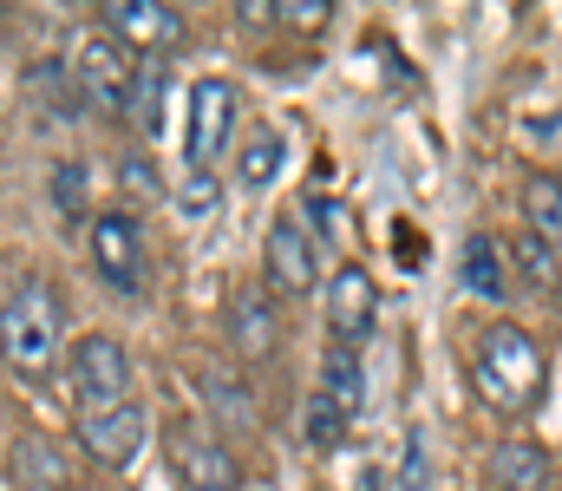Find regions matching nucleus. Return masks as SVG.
I'll return each mask as SVG.
<instances>
[{
  "mask_svg": "<svg viewBox=\"0 0 562 491\" xmlns=\"http://www.w3.org/2000/svg\"><path fill=\"white\" fill-rule=\"evenodd\" d=\"M196 393H203V406L216 413L223 433H249V426H256V400H249L243 380H229V373H196Z\"/></svg>",
  "mask_w": 562,
  "mask_h": 491,
  "instance_id": "nucleus-17",
  "label": "nucleus"
},
{
  "mask_svg": "<svg viewBox=\"0 0 562 491\" xmlns=\"http://www.w3.org/2000/svg\"><path fill=\"white\" fill-rule=\"evenodd\" d=\"M53 203H59L66 216H79V210H86V164H79V158H66L59 170H53Z\"/></svg>",
  "mask_w": 562,
  "mask_h": 491,
  "instance_id": "nucleus-25",
  "label": "nucleus"
},
{
  "mask_svg": "<svg viewBox=\"0 0 562 491\" xmlns=\"http://www.w3.org/2000/svg\"><path fill=\"white\" fill-rule=\"evenodd\" d=\"M517 263L530 269V282H537L543 295H557V256H550V243H543V236H530V230H524V243H517Z\"/></svg>",
  "mask_w": 562,
  "mask_h": 491,
  "instance_id": "nucleus-24",
  "label": "nucleus"
},
{
  "mask_svg": "<svg viewBox=\"0 0 562 491\" xmlns=\"http://www.w3.org/2000/svg\"><path fill=\"white\" fill-rule=\"evenodd\" d=\"M59 341H66V295L33 269L13 282V295L0 309V360L40 387L59 373Z\"/></svg>",
  "mask_w": 562,
  "mask_h": 491,
  "instance_id": "nucleus-1",
  "label": "nucleus"
},
{
  "mask_svg": "<svg viewBox=\"0 0 562 491\" xmlns=\"http://www.w3.org/2000/svg\"><path fill=\"white\" fill-rule=\"evenodd\" d=\"M243 491H256V486H243Z\"/></svg>",
  "mask_w": 562,
  "mask_h": 491,
  "instance_id": "nucleus-29",
  "label": "nucleus"
},
{
  "mask_svg": "<svg viewBox=\"0 0 562 491\" xmlns=\"http://www.w3.org/2000/svg\"><path fill=\"white\" fill-rule=\"evenodd\" d=\"M269 20L314 33V26H327V0H276V7H269Z\"/></svg>",
  "mask_w": 562,
  "mask_h": 491,
  "instance_id": "nucleus-26",
  "label": "nucleus"
},
{
  "mask_svg": "<svg viewBox=\"0 0 562 491\" xmlns=\"http://www.w3.org/2000/svg\"><path fill=\"white\" fill-rule=\"evenodd\" d=\"M321 393L340 406V413H367V373H360V354L353 347H327V360H321Z\"/></svg>",
  "mask_w": 562,
  "mask_h": 491,
  "instance_id": "nucleus-16",
  "label": "nucleus"
},
{
  "mask_svg": "<svg viewBox=\"0 0 562 491\" xmlns=\"http://www.w3.org/2000/svg\"><path fill=\"white\" fill-rule=\"evenodd\" d=\"M236 112H243V99H236V86H229V79H196V86H190L183 158L196 164V170H210V164L223 158V145L236 138Z\"/></svg>",
  "mask_w": 562,
  "mask_h": 491,
  "instance_id": "nucleus-7",
  "label": "nucleus"
},
{
  "mask_svg": "<svg viewBox=\"0 0 562 491\" xmlns=\"http://www.w3.org/2000/svg\"><path fill=\"white\" fill-rule=\"evenodd\" d=\"M543 373H550V354L537 334H524L517 322H491L477 334V354H471V387L484 406L497 413H530L537 393H543Z\"/></svg>",
  "mask_w": 562,
  "mask_h": 491,
  "instance_id": "nucleus-2",
  "label": "nucleus"
},
{
  "mask_svg": "<svg viewBox=\"0 0 562 491\" xmlns=\"http://www.w3.org/2000/svg\"><path fill=\"white\" fill-rule=\"evenodd\" d=\"M229 341H236V354L256 367V360H269L281 347V322H276V302H269V289H243L236 302H229Z\"/></svg>",
  "mask_w": 562,
  "mask_h": 491,
  "instance_id": "nucleus-12",
  "label": "nucleus"
},
{
  "mask_svg": "<svg viewBox=\"0 0 562 491\" xmlns=\"http://www.w3.org/2000/svg\"><path fill=\"white\" fill-rule=\"evenodd\" d=\"M92 263H99V276H105L119 295H144V282H150V249H144L138 216L99 210V216H92Z\"/></svg>",
  "mask_w": 562,
  "mask_h": 491,
  "instance_id": "nucleus-6",
  "label": "nucleus"
},
{
  "mask_svg": "<svg viewBox=\"0 0 562 491\" xmlns=\"http://www.w3.org/2000/svg\"><path fill=\"white\" fill-rule=\"evenodd\" d=\"M13 472H20L26 491H59L66 486V459H59V446H53L46 433H26V439L13 446Z\"/></svg>",
  "mask_w": 562,
  "mask_h": 491,
  "instance_id": "nucleus-19",
  "label": "nucleus"
},
{
  "mask_svg": "<svg viewBox=\"0 0 562 491\" xmlns=\"http://www.w3.org/2000/svg\"><path fill=\"white\" fill-rule=\"evenodd\" d=\"M281 158H288V138H281L276 125H249V132H243V152H236L243 190H269L281 177Z\"/></svg>",
  "mask_w": 562,
  "mask_h": 491,
  "instance_id": "nucleus-15",
  "label": "nucleus"
},
{
  "mask_svg": "<svg viewBox=\"0 0 562 491\" xmlns=\"http://www.w3.org/2000/svg\"><path fill=\"white\" fill-rule=\"evenodd\" d=\"M353 426H360V420H353V413H340L321 387L307 393V446H314V453H340Z\"/></svg>",
  "mask_w": 562,
  "mask_h": 491,
  "instance_id": "nucleus-21",
  "label": "nucleus"
},
{
  "mask_svg": "<svg viewBox=\"0 0 562 491\" xmlns=\"http://www.w3.org/2000/svg\"><path fill=\"white\" fill-rule=\"evenodd\" d=\"M491 486L497 491H557V466L537 439H504L491 453Z\"/></svg>",
  "mask_w": 562,
  "mask_h": 491,
  "instance_id": "nucleus-13",
  "label": "nucleus"
},
{
  "mask_svg": "<svg viewBox=\"0 0 562 491\" xmlns=\"http://www.w3.org/2000/svg\"><path fill=\"white\" fill-rule=\"evenodd\" d=\"M138 66L144 59L125 46V40H112L105 26H79L72 46H66V79H72L79 105H86V112H105V119H119V112L132 105Z\"/></svg>",
  "mask_w": 562,
  "mask_h": 491,
  "instance_id": "nucleus-3",
  "label": "nucleus"
},
{
  "mask_svg": "<svg viewBox=\"0 0 562 491\" xmlns=\"http://www.w3.org/2000/svg\"><path fill=\"white\" fill-rule=\"evenodd\" d=\"M380 322V289H373V276L367 269H334V282H327V327H334V347H353L360 354V341L373 334Z\"/></svg>",
  "mask_w": 562,
  "mask_h": 491,
  "instance_id": "nucleus-11",
  "label": "nucleus"
},
{
  "mask_svg": "<svg viewBox=\"0 0 562 491\" xmlns=\"http://www.w3.org/2000/svg\"><path fill=\"white\" fill-rule=\"evenodd\" d=\"M99 26L112 40H125L132 53H144V59H164L170 46H183V13L164 7V0H105Z\"/></svg>",
  "mask_w": 562,
  "mask_h": 491,
  "instance_id": "nucleus-9",
  "label": "nucleus"
},
{
  "mask_svg": "<svg viewBox=\"0 0 562 491\" xmlns=\"http://www.w3.org/2000/svg\"><path fill=\"white\" fill-rule=\"evenodd\" d=\"M164 459H170V472L190 491H243L249 486L243 466H236V453H229V439L216 426H203V420L164 426Z\"/></svg>",
  "mask_w": 562,
  "mask_h": 491,
  "instance_id": "nucleus-4",
  "label": "nucleus"
},
{
  "mask_svg": "<svg viewBox=\"0 0 562 491\" xmlns=\"http://www.w3.org/2000/svg\"><path fill=\"white\" fill-rule=\"evenodd\" d=\"M458 282H464L471 295H484V302H504V295H510L497 236H464V249H458Z\"/></svg>",
  "mask_w": 562,
  "mask_h": 491,
  "instance_id": "nucleus-14",
  "label": "nucleus"
},
{
  "mask_svg": "<svg viewBox=\"0 0 562 491\" xmlns=\"http://www.w3.org/2000/svg\"><path fill=\"white\" fill-rule=\"evenodd\" d=\"M393 491H431V453H425V433L406 426V446H400V479Z\"/></svg>",
  "mask_w": 562,
  "mask_h": 491,
  "instance_id": "nucleus-23",
  "label": "nucleus"
},
{
  "mask_svg": "<svg viewBox=\"0 0 562 491\" xmlns=\"http://www.w3.org/2000/svg\"><path fill=\"white\" fill-rule=\"evenodd\" d=\"M125 183H132L138 197H164V183H157V177L144 170V158H132V164H125Z\"/></svg>",
  "mask_w": 562,
  "mask_h": 491,
  "instance_id": "nucleus-27",
  "label": "nucleus"
},
{
  "mask_svg": "<svg viewBox=\"0 0 562 491\" xmlns=\"http://www.w3.org/2000/svg\"><path fill=\"white\" fill-rule=\"evenodd\" d=\"M164 92H170V66H164V59H144L138 86H132V105H125L144 138H157V132H164Z\"/></svg>",
  "mask_w": 562,
  "mask_h": 491,
  "instance_id": "nucleus-20",
  "label": "nucleus"
},
{
  "mask_svg": "<svg viewBox=\"0 0 562 491\" xmlns=\"http://www.w3.org/2000/svg\"><path fill=\"white\" fill-rule=\"evenodd\" d=\"M524 230L543 236V243H562V177L557 170L524 177Z\"/></svg>",
  "mask_w": 562,
  "mask_h": 491,
  "instance_id": "nucleus-18",
  "label": "nucleus"
},
{
  "mask_svg": "<svg viewBox=\"0 0 562 491\" xmlns=\"http://www.w3.org/2000/svg\"><path fill=\"white\" fill-rule=\"evenodd\" d=\"M353 491H386V472H380V466H367V472H360V486Z\"/></svg>",
  "mask_w": 562,
  "mask_h": 491,
  "instance_id": "nucleus-28",
  "label": "nucleus"
},
{
  "mask_svg": "<svg viewBox=\"0 0 562 491\" xmlns=\"http://www.w3.org/2000/svg\"><path fill=\"white\" fill-rule=\"evenodd\" d=\"M144 439H150V413H144L138 400H125V406H99V413H79V446L99 459V466H132L144 453Z\"/></svg>",
  "mask_w": 562,
  "mask_h": 491,
  "instance_id": "nucleus-10",
  "label": "nucleus"
},
{
  "mask_svg": "<svg viewBox=\"0 0 562 491\" xmlns=\"http://www.w3.org/2000/svg\"><path fill=\"white\" fill-rule=\"evenodd\" d=\"M262 276L276 295H314L321 282V243L301 216H276L269 236H262Z\"/></svg>",
  "mask_w": 562,
  "mask_h": 491,
  "instance_id": "nucleus-8",
  "label": "nucleus"
},
{
  "mask_svg": "<svg viewBox=\"0 0 562 491\" xmlns=\"http://www.w3.org/2000/svg\"><path fill=\"white\" fill-rule=\"evenodd\" d=\"M66 387H72L79 413L125 406V400H132V354H125V341H112V334H79L72 354H66Z\"/></svg>",
  "mask_w": 562,
  "mask_h": 491,
  "instance_id": "nucleus-5",
  "label": "nucleus"
},
{
  "mask_svg": "<svg viewBox=\"0 0 562 491\" xmlns=\"http://www.w3.org/2000/svg\"><path fill=\"white\" fill-rule=\"evenodd\" d=\"M177 203H183V216H190V223H203V216H216V203H223V183H216L210 170L183 164V177H177Z\"/></svg>",
  "mask_w": 562,
  "mask_h": 491,
  "instance_id": "nucleus-22",
  "label": "nucleus"
}]
</instances>
